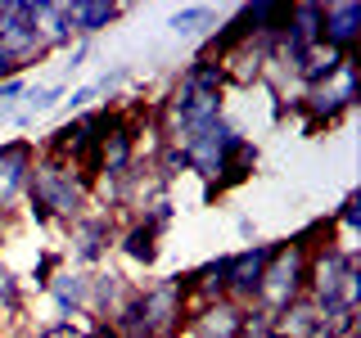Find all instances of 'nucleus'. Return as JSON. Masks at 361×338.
I'll return each mask as SVG.
<instances>
[{
	"label": "nucleus",
	"mask_w": 361,
	"mask_h": 338,
	"mask_svg": "<svg viewBox=\"0 0 361 338\" xmlns=\"http://www.w3.org/2000/svg\"><path fill=\"white\" fill-rule=\"evenodd\" d=\"M135 284L140 280H131L127 270L118 266H95L90 270V298H86V320L90 325H113L122 315V307L135 298Z\"/></svg>",
	"instance_id": "nucleus-9"
},
{
	"label": "nucleus",
	"mask_w": 361,
	"mask_h": 338,
	"mask_svg": "<svg viewBox=\"0 0 361 338\" xmlns=\"http://www.w3.org/2000/svg\"><path fill=\"white\" fill-rule=\"evenodd\" d=\"M86 325L82 320H41V325H32V338H82Z\"/></svg>",
	"instance_id": "nucleus-29"
},
{
	"label": "nucleus",
	"mask_w": 361,
	"mask_h": 338,
	"mask_svg": "<svg viewBox=\"0 0 361 338\" xmlns=\"http://www.w3.org/2000/svg\"><path fill=\"white\" fill-rule=\"evenodd\" d=\"M285 14L289 5H280V0H253V5L240 9V23L253 41H276L285 32Z\"/></svg>",
	"instance_id": "nucleus-20"
},
{
	"label": "nucleus",
	"mask_w": 361,
	"mask_h": 338,
	"mask_svg": "<svg viewBox=\"0 0 361 338\" xmlns=\"http://www.w3.org/2000/svg\"><path fill=\"white\" fill-rule=\"evenodd\" d=\"M9 338H32V325H27V320L14 325V330H9Z\"/></svg>",
	"instance_id": "nucleus-35"
},
{
	"label": "nucleus",
	"mask_w": 361,
	"mask_h": 338,
	"mask_svg": "<svg viewBox=\"0 0 361 338\" xmlns=\"http://www.w3.org/2000/svg\"><path fill=\"white\" fill-rule=\"evenodd\" d=\"M95 104H99V90H95V82H86V86L68 90V95H63V104H59V113H63V122H68V118H77V113L95 108Z\"/></svg>",
	"instance_id": "nucleus-28"
},
{
	"label": "nucleus",
	"mask_w": 361,
	"mask_h": 338,
	"mask_svg": "<svg viewBox=\"0 0 361 338\" xmlns=\"http://www.w3.org/2000/svg\"><path fill=\"white\" fill-rule=\"evenodd\" d=\"M176 82L190 86V90H203V95H226V90H231V86H226L221 63H217V59H199V54L176 73Z\"/></svg>",
	"instance_id": "nucleus-23"
},
{
	"label": "nucleus",
	"mask_w": 361,
	"mask_h": 338,
	"mask_svg": "<svg viewBox=\"0 0 361 338\" xmlns=\"http://www.w3.org/2000/svg\"><path fill=\"white\" fill-rule=\"evenodd\" d=\"M32 18H37V32H41V41H45L50 54H68L77 45L68 0H32Z\"/></svg>",
	"instance_id": "nucleus-14"
},
{
	"label": "nucleus",
	"mask_w": 361,
	"mask_h": 338,
	"mask_svg": "<svg viewBox=\"0 0 361 338\" xmlns=\"http://www.w3.org/2000/svg\"><path fill=\"white\" fill-rule=\"evenodd\" d=\"M267 262H271V244H248L240 253H226V298L240 302V307H253Z\"/></svg>",
	"instance_id": "nucleus-10"
},
{
	"label": "nucleus",
	"mask_w": 361,
	"mask_h": 338,
	"mask_svg": "<svg viewBox=\"0 0 361 338\" xmlns=\"http://www.w3.org/2000/svg\"><path fill=\"white\" fill-rule=\"evenodd\" d=\"M63 95H68V86H63V82H32L27 90H23V99H18L14 127L32 131V127H37L41 118H50V113H59Z\"/></svg>",
	"instance_id": "nucleus-17"
},
{
	"label": "nucleus",
	"mask_w": 361,
	"mask_h": 338,
	"mask_svg": "<svg viewBox=\"0 0 361 338\" xmlns=\"http://www.w3.org/2000/svg\"><path fill=\"white\" fill-rule=\"evenodd\" d=\"M86 59H90V41H77L73 50H68V59H63V77H59V82L68 86V82H73V77L86 68Z\"/></svg>",
	"instance_id": "nucleus-31"
},
{
	"label": "nucleus",
	"mask_w": 361,
	"mask_h": 338,
	"mask_svg": "<svg viewBox=\"0 0 361 338\" xmlns=\"http://www.w3.org/2000/svg\"><path fill=\"white\" fill-rule=\"evenodd\" d=\"M267 338H334L330 320L316 311V302L302 293L298 302H289L285 311H276V325H271Z\"/></svg>",
	"instance_id": "nucleus-15"
},
{
	"label": "nucleus",
	"mask_w": 361,
	"mask_h": 338,
	"mask_svg": "<svg viewBox=\"0 0 361 338\" xmlns=\"http://www.w3.org/2000/svg\"><path fill=\"white\" fill-rule=\"evenodd\" d=\"M59 266H63V253H59V248H41V253H37V266H32V275L23 280V284L37 289V293H45V284H50V275H54Z\"/></svg>",
	"instance_id": "nucleus-27"
},
{
	"label": "nucleus",
	"mask_w": 361,
	"mask_h": 338,
	"mask_svg": "<svg viewBox=\"0 0 361 338\" xmlns=\"http://www.w3.org/2000/svg\"><path fill=\"white\" fill-rule=\"evenodd\" d=\"M235 234L248 239V244H257V221L253 217H235Z\"/></svg>",
	"instance_id": "nucleus-33"
},
{
	"label": "nucleus",
	"mask_w": 361,
	"mask_h": 338,
	"mask_svg": "<svg viewBox=\"0 0 361 338\" xmlns=\"http://www.w3.org/2000/svg\"><path fill=\"white\" fill-rule=\"evenodd\" d=\"M118 217H109V212H99V208H90L82 212L73 225H63V262L68 266H82V270H95V266H104L109 262V253H113V239H118Z\"/></svg>",
	"instance_id": "nucleus-5"
},
{
	"label": "nucleus",
	"mask_w": 361,
	"mask_h": 338,
	"mask_svg": "<svg viewBox=\"0 0 361 338\" xmlns=\"http://www.w3.org/2000/svg\"><path fill=\"white\" fill-rule=\"evenodd\" d=\"M27 86H32V77H9V82H0V108H14Z\"/></svg>",
	"instance_id": "nucleus-32"
},
{
	"label": "nucleus",
	"mask_w": 361,
	"mask_h": 338,
	"mask_svg": "<svg viewBox=\"0 0 361 338\" xmlns=\"http://www.w3.org/2000/svg\"><path fill=\"white\" fill-rule=\"evenodd\" d=\"M45 59H50V50L32 18V0H0V82L27 77Z\"/></svg>",
	"instance_id": "nucleus-2"
},
{
	"label": "nucleus",
	"mask_w": 361,
	"mask_h": 338,
	"mask_svg": "<svg viewBox=\"0 0 361 338\" xmlns=\"http://www.w3.org/2000/svg\"><path fill=\"white\" fill-rule=\"evenodd\" d=\"M140 315H145L149 338H176V330L185 325V270L163 275V280H145Z\"/></svg>",
	"instance_id": "nucleus-7"
},
{
	"label": "nucleus",
	"mask_w": 361,
	"mask_h": 338,
	"mask_svg": "<svg viewBox=\"0 0 361 338\" xmlns=\"http://www.w3.org/2000/svg\"><path fill=\"white\" fill-rule=\"evenodd\" d=\"M0 315L14 320V325L27 320V284H23V275L5 262H0Z\"/></svg>",
	"instance_id": "nucleus-25"
},
{
	"label": "nucleus",
	"mask_w": 361,
	"mask_h": 338,
	"mask_svg": "<svg viewBox=\"0 0 361 338\" xmlns=\"http://www.w3.org/2000/svg\"><path fill=\"white\" fill-rule=\"evenodd\" d=\"M176 338H244V307L231 298H217L190 315L176 330Z\"/></svg>",
	"instance_id": "nucleus-11"
},
{
	"label": "nucleus",
	"mask_w": 361,
	"mask_h": 338,
	"mask_svg": "<svg viewBox=\"0 0 361 338\" xmlns=\"http://www.w3.org/2000/svg\"><path fill=\"white\" fill-rule=\"evenodd\" d=\"M37 140L14 135V140H0V212L18 217V203L27 199V180L37 167Z\"/></svg>",
	"instance_id": "nucleus-8"
},
{
	"label": "nucleus",
	"mask_w": 361,
	"mask_h": 338,
	"mask_svg": "<svg viewBox=\"0 0 361 338\" xmlns=\"http://www.w3.org/2000/svg\"><path fill=\"white\" fill-rule=\"evenodd\" d=\"M348 54H338V50H330V45H312L307 50V59H302V68H298V82H302V90H312V86H325L330 77L338 73V63H343Z\"/></svg>",
	"instance_id": "nucleus-24"
},
{
	"label": "nucleus",
	"mask_w": 361,
	"mask_h": 338,
	"mask_svg": "<svg viewBox=\"0 0 361 338\" xmlns=\"http://www.w3.org/2000/svg\"><path fill=\"white\" fill-rule=\"evenodd\" d=\"M185 289H190V293H199L203 302L226 298V253L208 257V262H199L195 270H185Z\"/></svg>",
	"instance_id": "nucleus-22"
},
{
	"label": "nucleus",
	"mask_w": 361,
	"mask_h": 338,
	"mask_svg": "<svg viewBox=\"0 0 361 338\" xmlns=\"http://www.w3.org/2000/svg\"><path fill=\"white\" fill-rule=\"evenodd\" d=\"M82 338H118V330H113V325H86Z\"/></svg>",
	"instance_id": "nucleus-34"
},
{
	"label": "nucleus",
	"mask_w": 361,
	"mask_h": 338,
	"mask_svg": "<svg viewBox=\"0 0 361 338\" xmlns=\"http://www.w3.org/2000/svg\"><path fill=\"white\" fill-rule=\"evenodd\" d=\"M361 41V5L357 0H321V45L338 54H357Z\"/></svg>",
	"instance_id": "nucleus-13"
},
{
	"label": "nucleus",
	"mask_w": 361,
	"mask_h": 338,
	"mask_svg": "<svg viewBox=\"0 0 361 338\" xmlns=\"http://www.w3.org/2000/svg\"><path fill=\"white\" fill-rule=\"evenodd\" d=\"M27 221L41 225V230H54V225H73L82 212H90V172L77 163H63V158L37 154V167H32L27 180Z\"/></svg>",
	"instance_id": "nucleus-1"
},
{
	"label": "nucleus",
	"mask_w": 361,
	"mask_h": 338,
	"mask_svg": "<svg viewBox=\"0 0 361 338\" xmlns=\"http://www.w3.org/2000/svg\"><path fill=\"white\" fill-rule=\"evenodd\" d=\"M45 298L54 307V320H82L86 315V298H90V270L82 266H59L45 284Z\"/></svg>",
	"instance_id": "nucleus-12"
},
{
	"label": "nucleus",
	"mask_w": 361,
	"mask_h": 338,
	"mask_svg": "<svg viewBox=\"0 0 361 338\" xmlns=\"http://www.w3.org/2000/svg\"><path fill=\"white\" fill-rule=\"evenodd\" d=\"M127 82H131V63H113L104 77H95V90H99V99H104V95H118Z\"/></svg>",
	"instance_id": "nucleus-30"
},
{
	"label": "nucleus",
	"mask_w": 361,
	"mask_h": 338,
	"mask_svg": "<svg viewBox=\"0 0 361 338\" xmlns=\"http://www.w3.org/2000/svg\"><path fill=\"white\" fill-rule=\"evenodd\" d=\"M357 99H361L357 54H348V59L338 63V73H334L325 86L302 90V99H298V108H293V118H302V131H330V127H338V122H343L348 113L357 108Z\"/></svg>",
	"instance_id": "nucleus-3"
},
{
	"label": "nucleus",
	"mask_w": 361,
	"mask_h": 338,
	"mask_svg": "<svg viewBox=\"0 0 361 338\" xmlns=\"http://www.w3.org/2000/svg\"><path fill=\"white\" fill-rule=\"evenodd\" d=\"M330 225H334V239L343 234V248H357V244H353L357 234H361V194H357V189H353L343 203H338V212L330 217Z\"/></svg>",
	"instance_id": "nucleus-26"
},
{
	"label": "nucleus",
	"mask_w": 361,
	"mask_h": 338,
	"mask_svg": "<svg viewBox=\"0 0 361 338\" xmlns=\"http://www.w3.org/2000/svg\"><path fill=\"white\" fill-rule=\"evenodd\" d=\"M9 330H14V320H5V315H0V338H9Z\"/></svg>",
	"instance_id": "nucleus-36"
},
{
	"label": "nucleus",
	"mask_w": 361,
	"mask_h": 338,
	"mask_svg": "<svg viewBox=\"0 0 361 338\" xmlns=\"http://www.w3.org/2000/svg\"><path fill=\"white\" fill-rule=\"evenodd\" d=\"M240 140H244V131L235 127L231 118L208 122L199 135H190V140L180 144V154H185V172L199 176L203 185L212 189V185H217V176H221V167H226V154H231Z\"/></svg>",
	"instance_id": "nucleus-6"
},
{
	"label": "nucleus",
	"mask_w": 361,
	"mask_h": 338,
	"mask_svg": "<svg viewBox=\"0 0 361 338\" xmlns=\"http://www.w3.org/2000/svg\"><path fill=\"white\" fill-rule=\"evenodd\" d=\"M68 9H73L77 41H95L99 32H109L113 23L127 14V5H113V0H68Z\"/></svg>",
	"instance_id": "nucleus-19"
},
{
	"label": "nucleus",
	"mask_w": 361,
	"mask_h": 338,
	"mask_svg": "<svg viewBox=\"0 0 361 338\" xmlns=\"http://www.w3.org/2000/svg\"><path fill=\"white\" fill-rule=\"evenodd\" d=\"M113 253H118L122 262L140 266V270H154L158 257H163V239H158V234H149L140 221H122V225H118V239H113Z\"/></svg>",
	"instance_id": "nucleus-16"
},
{
	"label": "nucleus",
	"mask_w": 361,
	"mask_h": 338,
	"mask_svg": "<svg viewBox=\"0 0 361 338\" xmlns=\"http://www.w3.org/2000/svg\"><path fill=\"white\" fill-rule=\"evenodd\" d=\"M167 32H172L176 41H208L212 32H217V14H212V5H185V9H172L167 14Z\"/></svg>",
	"instance_id": "nucleus-21"
},
{
	"label": "nucleus",
	"mask_w": 361,
	"mask_h": 338,
	"mask_svg": "<svg viewBox=\"0 0 361 338\" xmlns=\"http://www.w3.org/2000/svg\"><path fill=\"white\" fill-rule=\"evenodd\" d=\"M307 293V253H302L293 239L285 244H271V262L262 270V284H257L253 307L267 311H285L289 302H298Z\"/></svg>",
	"instance_id": "nucleus-4"
},
{
	"label": "nucleus",
	"mask_w": 361,
	"mask_h": 338,
	"mask_svg": "<svg viewBox=\"0 0 361 338\" xmlns=\"http://www.w3.org/2000/svg\"><path fill=\"white\" fill-rule=\"evenodd\" d=\"M257 163H262V149H257V140H248V135H244V140L226 154V167H221L217 185L208 189V199H221V194H231V189H240L244 180H253Z\"/></svg>",
	"instance_id": "nucleus-18"
}]
</instances>
